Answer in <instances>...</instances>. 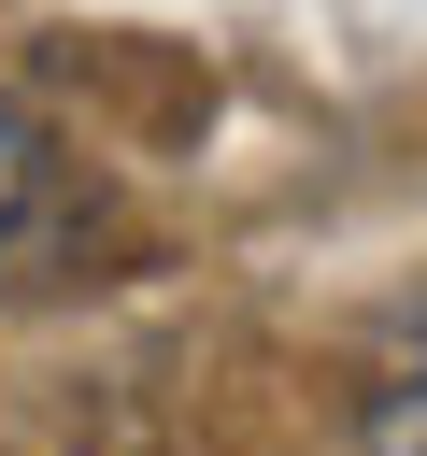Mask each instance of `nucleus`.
I'll return each mask as SVG.
<instances>
[{
	"label": "nucleus",
	"mask_w": 427,
	"mask_h": 456,
	"mask_svg": "<svg viewBox=\"0 0 427 456\" xmlns=\"http://www.w3.org/2000/svg\"><path fill=\"white\" fill-rule=\"evenodd\" d=\"M71 228H85V171L0 100V285H43L71 256Z\"/></svg>",
	"instance_id": "nucleus-1"
},
{
	"label": "nucleus",
	"mask_w": 427,
	"mask_h": 456,
	"mask_svg": "<svg viewBox=\"0 0 427 456\" xmlns=\"http://www.w3.org/2000/svg\"><path fill=\"white\" fill-rule=\"evenodd\" d=\"M356 456H427V356L370 399V428H356Z\"/></svg>",
	"instance_id": "nucleus-2"
}]
</instances>
